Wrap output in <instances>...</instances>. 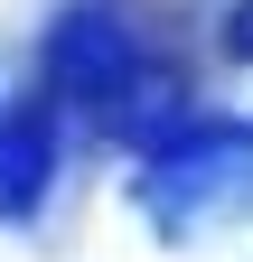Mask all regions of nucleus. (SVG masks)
<instances>
[{"instance_id": "1", "label": "nucleus", "mask_w": 253, "mask_h": 262, "mask_svg": "<svg viewBox=\"0 0 253 262\" xmlns=\"http://www.w3.org/2000/svg\"><path fill=\"white\" fill-rule=\"evenodd\" d=\"M47 84L66 94V103H85L103 131H122V141L178 131V75L150 66L141 28L122 19L113 0H75V10L47 28Z\"/></svg>"}, {"instance_id": "2", "label": "nucleus", "mask_w": 253, "mask_h": 262, "mask_svg": "<svg viewBox=\"0 0 253 262\" xmlns=\"http://www.w3.org/2000/svg\"><path fill=\"white\" fill-rule=\"evenodd\" d=\"M141 206L160 234H206L253 215V122H178L141 159Z\"/></svg>"}, {"instance_id": "3", "label": "nucleus", "mask_w": 253, "mask_h": 262, "mask_svg": "<svg viewBox=\"0 0 253 262\" xmlns=\"http://www.w3.org/2000/svg\"><path fill=\"white\" fill-rule=\"evenodd\" d=\"M47 178H56V122H47V103H10L0 113V225L38 215Z\"/></svg>"}, {"instance_id": "4", "label": "nucleus", "mask_w": 253, "mask_h": 262, "mask_svg": "<svg viewBox=\"0 0 253 262\" xmlns=\"http://www.w3.org/2000/svg\"><path fill=\"white\" fill-rule=\"evenodd\" d=\"M225 47H235V56H253V0H235V19H225Z\"/></svg>"}]
</instances>
